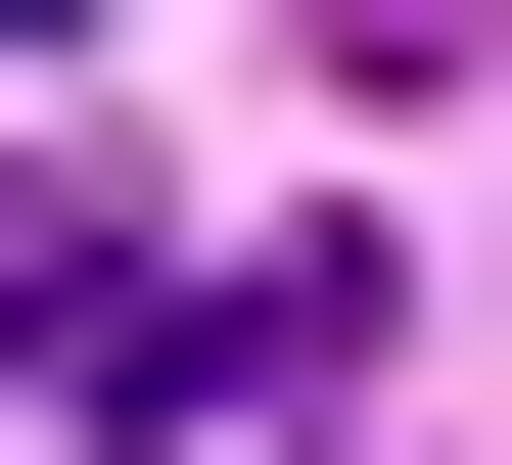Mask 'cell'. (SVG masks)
Wrapping results in <instances>:
<instances>
[{
    "instance_id": "obj_1",
    "label": "cell",
    "mask_w": 512,
    "mask_h": 465,
    "mask_svg": "<svg viewBox=\"0 0 512 465\" xmlns=\"http://www.w3.org/2000/svg\"><path fill=\"white\" fill-rule=\"evenodd\" d=\"M47 47H94V0H47Z\"/></svg>"
}]
</instances>
